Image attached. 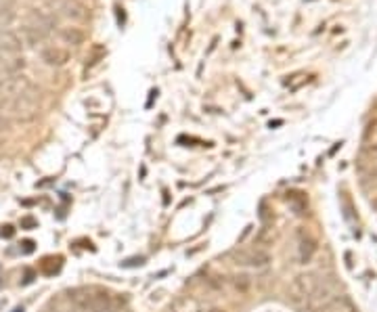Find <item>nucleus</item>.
<instances>
[{
  "label": "nucleus",
  "mask_w": 377,
  "mask_h": 312,
  "mask_svg": "<svg viewBox=\"0 0 377 312\" xmlns=\"http://www.w3.org/2000/svg\"><path fill=\"white\" fill-rule=\"evenodd\" d=\"M55 2H61V0H55ZM63 2H67V0H63Z\"/></svg>",
  "instance_id": "obj_13"
},
{
  "label": "nucleus",
  "mask_w": 377,
  "mask_h": 312,
  "mask_svg": "<svg viewBox=\"0 0 377 312\" xmlns=\"http://www.w3.org/2000/svg\"><path fill=\"white\" fill-rule=\"evenodd\" d=\"M235 260H237V264L248 266V269H256V271L266 269V266L270 264L268 252H264V250H260V247H251V250L237 252V254H235Z\"/></svg>",
  "instance_id": "obj_3"
},
{
  "label": "nucleus",
  "mask_w": 377,
  "mask_h": 312,
  "mask_svg": "<svg viewBox=\"0 0 377 312\" xmlns=\"http://www.w3.org/2000/svg\"><path fill=\"white\" fill-rule=\"evenodd\" d=\"M8 126H11V122H8L4 116H0V130H6Z\"/></svg>",
  "instance_id": "obj_11"
},
{
  "label": "nucleus",
  "mask_w": 377,
  "mask_h": 312,
  "mask_svg": "<svg viewBox=\"0 0 377 312\" xmlns=\"http://www.w3.org/2000/svg\"><path fill=\"white\" fill-rule=\"evenodd\" d=\"M42 61L46 65H63L70 61V53L61 46H48L42 50Z\"/></svg>",
  "instance_id": "obj_4"
},
{
  "label": "nucleus",
  "mask_w": 377,
  "mask_h": 312,
  "mask_svg": "<svg viewBox=\"0 0 377 312\" xmlns=\"http://www.w3.org/2000/svg\"><path fill=\"white\" fill-rule=\"evenodd\" d=\"M76 302L88 312H116V302L110 294H93L86 292L84 296H78Z\"/></svg>",
  "instance_id": "obj_2"
},
{
  "label": "nucleus",
  "mask_w": 377,
  "mask_h": 312,
  "mask_svg": "<svg viewBox=\"0 0 377 312\" xmlns=\"http://www.w3.org/2000/svg\"><path fill=\"white\" fill-rule=\"evenodd\" d=\"M23 46L21 38L11 29H0V50L4 53H19Z\"/></svg>",
  "instance_id": "obj_5"
},
{
  "label": "nucleus",
  "mask_w": 377,
  "mask_h": 312,
  "mask_svg": "<svg viewBox=\"0 0 377 312\" xmlns=\"http://www.w3.org/2000/svg\"><path fill=\"white\" fill-rule=\"evenodd\" d=\"M63 15L70 19H76V21L86 19V6L80 4L78 0H67V2H63Z\"/></svg>",
  "instance_id": "obj_8"
},
{
  "label": "nucleus",
  "mask_w": 377,
  "mask_h": 312,
  "mask_svg": "<svg viewBox=\"0 0 377 312\" xmlns=\"http://www.w3.org/2000/svg\"><path fill=\"white\" fill-rule=\"evenodd\" d=\"M15 19V11L11 4H0V25H8Z\"/></svg>",
  "instance_id": "obj_10"
},
{
  "label": "nucleus",
  "mask_w": 377,
  "mask_h": 312,
  "mask_svg": "<svg viewBox=\"0 0 377 312\" xmlns=\"http://www.w3.org/2000/svg\"><path fill=\"white\" fill-rule=\"evenodd\" d=\"M208 312H223L220 308H212V311H208Z\"/></svg>",
  "instance_id": "obj_12"
},
{
  "label": "nucleus",
  "mask_w": 377,
  "mask_h": 312,
  "mask_svg": "<svg viewBox=\"0 0 377 312\" xmlns=\"http://www.w3.org/2000/svg\"><path fill=\"white\" fill-rule=\"evenodd\" d=\"M323 312H357V308L346 296H336L331 302L323 306Z\"/></svg>",
  "instance_id": "obj_7"
},
{
  "label": "nucleus",
  "mask_w": 377,
  "mask_h": 312,
  "mask_svg": "<svg viewBox=\"0 0 377 312\" xmlns=\"http://www.w3.org/2000/svg\"><path fill=\"white\" fill-rule=\"evenodd\" d=\"M38 105H40V93L29 84L21 95H17V97L13 99V103H11V111H13V116H15L17 120L27 122V120L36 118V114H38Z\"/></svg>",
  "instance_id": "obj_1"
},
{
  "label": "nucleus",
  "mask_w": 377,
  "mask_h": 312,
  "mask_svg": "<svg viewBox=\"0 0 377 312\" xmlns=\"http://www.w3.org/2000/svg\"><path fill=\"white\" fill-rule=\"evenodd\" d=\"M61 38H63L67 44L78 46V44L84 42V32H80L78 27H65V29H61Z\"/></svg>",
  "instance_id": "obj_9"
},
{
  "label": "nucleus",
  "mask_w": 377,
  "mask_h": 312,
  "mask_svg": "<svg viewBox=\"0 0 377 312\" xmlns=\"http://www.w3.org/2000/svg\"><path fill=\"white\" fill-rule=\"evenodd\" d=\"M315 250H317V247H315L312 237L300 233V235H298V252H300V260H302V262H308V260L312 258Z\"/></svg>",
  "instance_id": "obj_6"
}]
</instances>
